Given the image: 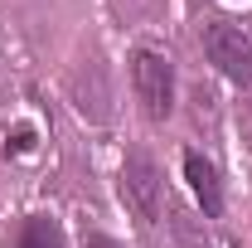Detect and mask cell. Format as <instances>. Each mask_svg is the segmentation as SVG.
Listing matches in <instances>:
<instances>
[{"instance_id": "6", "label": "cell", "mask_w": 252, "mask_h": 248, "mask_svg": "<svg viewBox=\"0 0 252 248\" xmlns=\"http://www.w3.org/2000/svg\"><path fill=\"white\" fill-rule=\"evenodd\" d=\"M15 248H68V239H63L59 219H49V214H25L20 234H15Z\"/></svg>"}, {"instance_id": "8", "label": "cell", "mask_w": 252, "mask_h": 248, "mask_svg": "<svg viewBox=\"0 0 252 248\" xmlns=\"http://www.w3.org/2000/svg\"><path fill=\"white\" fill-rule=\"evenodd\" d=\"M83 248H126V244H117L112 234H97V229H88V234H83Z\"/></svg>"}, {"instance_id": "3", "label": "cell", "mask_w": 252, "mask_h": 248, "mask_svg": "<svg viewBox=\"0 0 252 248\" xmlns=\"http://www.w3.org/2000/svg\"><path fill=\"white\" fill-rule=\"evenodd\" d=\"M204 54H209V63L219 68L228 83H238V88L252 83V39L238 30V25L209 20V25H204Z\"/></svg>"}, {"instance_id": "2", "label": "cell", "mask_w": 252, "mask_h": 248, "mask_svg": "<svg viewBox=\"0 0 252 248\" xmlns=\"http://www.w3.org/2000/svg\"><path fill=\"white\" fill-rule=\"evenodd\" d=\"M131 88H136V102L151 122H165L175 112V68H170L165 54L136 49L131 54Z\"/></svg>"}, {"instance_id": "7", "label": "cell", "mask_w": 252, "mask_h": 248, "mask_svg": "<svg viewBox=\"0 0 252 248\" xmlns=\"http://www.w3.org/2000/svg\"><path fill=\"white\" fill-rule=\"evenodd\" d=\"M30 146H34V131H30V126H15V136L5 141V151H30Z\"/></svg>"}, {"instance_id": "1", "label": "cell", "mask_w": 252, "mask_h": 248, "mask_svg": "<svg viewBox=\"0 0 252 248\" xmlns=\"http://www.w3.org/2000/svg\"><path fill=\"white\" fill-rule=\"evenodd\" d=\"M117 190H122L126 209L141 219V224H160V214H165V175H160V165H156L151 151H141V146L126 151Z\"/></svg>"}, {"instance_id": "5", "label": "cell", "mask_w": 252, "mask_h": 248, "mask_svg": "<svg viewBox=\"0 0 252 248\" xmlns=\"http://www.w3.org/2000/svg\"><path fill=\"white\" fill-rule=\"evenodd\" d=\"M185 175H189L194 200L204 205V214L219 219V214H223V185H219V170H214V161H204L199 151H185Z\"/></svg>"}, {"instance_id": "4", "label": "cell", "mask_w": 252, "mask_h": 248, "mask_svg": "<svg viewBox=\"0 0 252 248\" xmlns=\"http://www.w3.org/2000/svg\"><path fill=\"white\" fill-rule=\"evenodd\" d=\"M68 93H73V107H78L83 122H93V126H107V122H112V112H117V93H112V73H107V63H102V59H83V63H78Z\"/></svg>"}]
</instances>
